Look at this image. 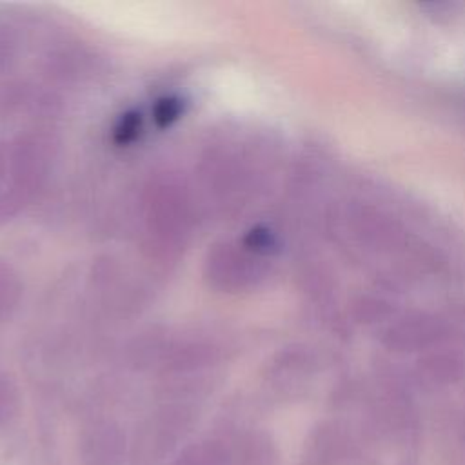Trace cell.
I'll list each match as a JSON object with an SVG mask.
<instances>
[{
	"mask_svg": "<svg viewBox=\"0 0 465 465\" xmlns=\"http://www.w3.org/2000/svg\"><path fill=\"white\" fill-rule=\"evenodd\" d=\"M189 430V418L180 411H165L154 418L131 447L134 465H156L176 454L180 441Z\"/></svg>",
	"mask_w": 465,
	"mask_h": 465,
	"instance_id": "cell-1",
	"label": "cell"
},
{
	"mask_svg": "<svg viewBox=\"0 0 465 465\" xmlns=\"http://www.w3.org/2000/svg\"><path fill=\"white\" fill-rule=\"evenodd\" d=\"M374 458L376 450L340 430L318 432L303 450V465H369Z\"/></svg>",
	"mask_w": 465,
	"mask_h": 465,
	"instance_id": "cell-2",
	"label": "cell"
},
{
	"mask_svg": "<svg viewBox=\"0 0 465 465\" xmlns=\"http://www.w3.org/2000/svg\"><path fill=\"white\" fill-rule=\"evenodd\" d=\"M78 458L82 465H124L131 447L116 423L94 421L80 436Z\"/></svg>",
	"mask_w": 465,
	"mask_h": 465,
	"instance_id": "cell-3",
	"label": "cell"
},
{
	"mask_svg": "<svg viewBox=\"0 0 465 465\" xmlns=\"http://www.w3.org/2000/svg\"><path fill=\"white\" fill-rule=\"evenodd\" d=\"M167 465H232V443L222 438L189 443Z\"/></svg>",
	"mask_w": 465,
	"mask_h": 465,
	"instance_id": "cell-4",
	"label": "cell"
},
{
	"mask_svg": "<svg viewBox=\"0 0 465 465\" xmlns=\"http://www.w3.org/2000/svg\"><path fill=\"white\" fill-rule=\"evenodd\" d=\"M18 409V394L13 381L0 372V427L9 423Z\"/></svg>",
	"mask_w": 465,
	"mask_h": 465,
	"instance_id": "cell-5",
	"label": "cell"
},
{
	"mask_svg": "<svg viewBox=\"0 0 465 465\" xmlns=\"http://www.w3.org/2000/svg\"><path fill=\"white\" fill-rule=\"evenodd\" d=\"M18 280L9 267L0 263V314L16 303L18 298Z\"/></svg>",
	"mask_w": 465,
	"mask_h": 465,
	"instance_id": "cell-6",
	"label": "cell"
},
{
	"mask_svg": "<svg viewBox=\"0 0 465 465\" xmlns=\"http://www.w3.org/2000/svg\"><path fill=\"white\" fill-rule=\"evenodd\" d=\"M182 114V102L178 98H162L154 107V120L160 127L171 125Z\"/></svg>",
	"mask_w": 465,
	"mask_h": 465,
	"instance_id": "cell-7",
	"label": "cell"
},
{
	"mask_svg": "<svg viewBox=\"0 0 465 465\" xmlns=\"http://www.w3.org/2000/svg\"><path fill=\"white\" fill-rule=\"evenodd\" d=\"M138 133H140V114L127 113V114H122L114 129V140L118 143H129L136 138Z\"/></svg>",
	"mask_w": 465,
	"mask_h": 465,
	"instance_id": "cell-8",
	"label": "cell"
},
{
	"mask_svg": "<svg viewBox=\"0 0 465 465\" xmlns=\"http://www.w3.org/2000/svg\"><path fill=\"white\" fill-rule=\"evenodd\" d=\"M245 245L249 251L271 252L276 247V240L267 229H252L245 238Z\"/></svg>",
	"mask_w": 465,
	"mask_h": 465,
	"instance_id": "cell-9",
	"label": "cell"
},
{
	"mask_svg": "<svg viewBox=\"0 0 465 465\" xmlns=\"http://www.w3.org/2000/svg\"><path fill=\"white\" fill-rule=\"evenodd\" d=\"M2 167H4V154H2V149H0V173H2Z\"/></svg>",
	"mask_w": 465,
	"mask_h": 465,
	"instance_id": "cell-10",
	"label": "cell"
}]
</instances>
